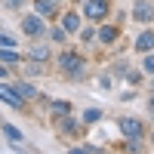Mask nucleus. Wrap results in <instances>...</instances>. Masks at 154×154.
Wrapping results in <instances>:
<instances>
[{
    "mask_svg": "<svg viewBox=\"0 0 154 154\" xmlns=\"http://www.w3.org/2000/svg\"><path fill=\"white\" fill-rule=\"evenodd\" d=\"M28 59H31V62H49V59H53V49H49V46H43V43L28 46Z\"/></svg>",
    "mask_w": 154,
    "mask_h": 154,
    "instance_id": "6e6552de",
    "label": "nucleus"
},
{
    "mask_svg": "<svg viewBox=\"0 0 154 154\" xmlns=\"http://www.w3.org/2000/svg\"><path fill=\"white\" fill-rule=\"evenodd\" d=\"M22 31L28 34V37H40V34L46 31V25H43V19L34 12V16H25V19H22Z\"/></svg>",
    "mask_w": 154,
    "mask_h": 154,
    "instance_id": "423d86ee",
    "label": "nucleus"
},
{
    "mask_svg": "<svg viewBox=\"0 0 154 154\" xmlns=\"http://www.w3.org/2000/svg\"><path fill=\"white\" fill-rule=\"evenodd\" d=\"M0 46H6V49H16L19 43H16V37H9V34H3V31H0Z\"/></svg>",
    "mask_w": 154,
    "mask_h": 154,
    "instance_id": "aec40b11",
    "label": "nucleus"
},
{
    "mask_svg": "<svg viewBox=\"0 0 154 154\" xmlns=\"http://www.w3.org/2000/svg\"><path fill=\"white\" fill-rule=\"evenodd\" d=\"M68 154H93V151L83 148V145H71V148H68Z\"/></svg>",
    "mask_w": 154,
    "mask_h": 154,
    "instance_id": "5701e85b",
    "label": "nucleus"
},
{
    "mask_svg": "<svg viewBox=\"0 0 154 154\" xmlns=\"http://www.w3.org/2000/svg\"><path fill=\"white\" fill-rule=\"evenodd\" d=\"M93 37H96V31H93V28H80V40H83V43H89Z\"/></svg>",
    "mask_w": 154,
    "mask_h": 154,
    "instance_id": "4be33fe9",
    "label": "nucleus"
},
{
    "mask_svg": "<svg viewBox=\"0 0 154 154\" xmlns=\"http://www.w3.org/2000/svg\"><path fill=\"white\" fill-rule=\"evenodd\" d=\"M120 133L130 139V142H142L145 139V126L139 123V117H123L120 120Z\"/></svg>",
    "mask_w": 154,
    "mask_h": 154,
    "instance_id": "7ed1b4c3",
    "label": "nucleus"
},
{
    "mask_svg": "<svg viewBox=\"0 0 154 154\" xmlns=\"http://www.w3.org/2000/svg\"><path fill=\"white\" fill-rule=\"evenodd\" d=\"M136 154H139V151H136Z\"/></svg>",
    "mask_w": 154,
    "mask_h": 154,
    "instance_id": "bb28decb",
    "label": "nucleus"
},
{
    "mask_svg": "<svg viewBox=\"0 0 154 154\" xmlns=\"http://www.w3.org/2000/svg\"><path fill=\"white\" fill-rule=\"evenodd\" d=\"M96 37H99L102 43H114V40H117V37H120V31L114 28V25H99V31H96Z\"/></svg>",
    "mask_w": 154,
    "mask_h": 154,
    "instance_id": "9b49d317",
    "label": "nucleus"
},
{
    "mask_svg": "<svg viewBox=\"0 0 154 154\" xmlns=\"http://www.w3.org/2000/svg\"><path fill=\"white\" fill-rule=\"evenodd\" d=\"M43 68H40V62H25V77H40Z\"/></svg>",
    "mask_w": 154,
    "mask_h": 154,
    "instance_id": "dca6fc26",
    "label": "nucleus"
},
{
    "mask_svg": "<svg viewBox=\"0 0 154 154\" xmlns=\"http://www.w3.org/2000/svg\"><path fill=\"white\" fill-rule=\"evenodd\" d=\"M34 9L40 19H56L59 16V3L56 0H34Z\"/></svg>",
    "mask_w": 154,
    "mask_h": 154,
    "instance_id": "0eeeda50",
    "label": "nucleus"
},
{
    "mask_svg": "<svg viewBox=\"0 0 154 154\" xmlns=\"http://www.w3.org/2000/svg\"><path fill=\"white\" fill-rule=\"evenodd\" d=\"M83 12H86L89 22H105L108 12H111V3H108V0H86V3H83Z\"/></svg>",
    "mask_w": 154,
    "mask_h": 154,
    "instance_id": "f03ea898",
    "label": "nucleus"
},
{
    "mask_svg": "<svg viewBox=\"0 0 154 154\" xmlns=\"http://www.w3.org/2000/svg\"><path fill=\"white\" fill-rule=\"evenodd\" d=\"M136 49H139V53H154V31H142V34H139L136 37Z\"/></svg>",
    "mask_w": 154,
    "mask_h": 154,
    "instance_id": "1a4fd4ad",
    "label": "nucleus"
},
{
    "mask_svg": "<svg viewBox=\"0 0 154 154\" xmlns=\"http://www.w3.org/2000/svg\"><path fill=\"white\" fill-rule=\"evenodd\" d=\"M3 136L9 139V142H22V133L16 130V126H9V123H3Z\"/></svg>",
    "mask_w": 154,
    "mask_h": 154,
    "instance_id": "a211bd4d",
    "label": "nucleus"
},
{
    "mask_svg": "<svg viewBox=\"0 0 154 154\" xmlns=\"http://www.w3.org/2000/svg\"><path fill=\"white\" fill-rule=\"evenodd\" d=\"M49 114H53V117H68V114H71V105H68V102H53V105H49Z\"/></svg>",
    "mask_w": 154,
    "mask_h": 154,
    "instance_id": "2eb2a0df",
    "label": "nucleus"
},
{
    "mask_svg": "<svg viewBox=\"0 0 154 154\" xmlns=\"http://www.w3.org/2000/svg\"><path fill=\"white\" fill-rule=\"evenodd\" d=\"M62 28H65L68 34H77V31L83 28V22H80L77 12H65V16H62Z\"/></svg>",
    "mask_w": 154,
    "mask_h": 154,
    "instance_id": "9d476101",
    "label": "nucleus"
},
{
    "mask_svg": "<svg viewBox=\"0 0 154 154\" xmlns=\"http://www.w3.org/2000/svg\"><path fill=\"white\" fill-rule=\"evenodd\" d=\"M142 71H148L154 77V53H145V62H142Z\"/></svg>",
    "mask_w": 154,
    "mask_h": 154,
    "instance_id": "412c9836",
    "label": "nucleus"
},
{
    "mask_svg": "<svg viewBox=\"0 0 154 154\" xmlns=\"http://www.w3.org/2000/svg\"><path fill=\"white\" fill-rule=\"evenodd\" d=\"M133 22H139V25L154 22V0H136L133 3Z\"/></svg>",
    "mask_w": 154,
    "mask_h": 154,
    "instance_id": "20e7f679",
    "label": "nucleus"
},
{
    "mask_svg": "<svg viewBox=\"0 0 154 154\" xmlns=\"http://www.w3.org/2000/svg\"><path fill=\"white\" fill-rule=\"evenodd\" d=\"M0 102H6V105H9V108H16V111L25 108V99L16 93V86H9V83H0Z\"/></svg>",
    "mask_w": 154,
    "mask_h": 154,
    "instance_id": "39448f33",
    "label": "nucleus"
},
{
    "mask_svg": "<svg viewBox=\"0 0 154 154\" xmlns=\"http://www.w3.org/2000/svg\"><path fill=\"white\" fill-rule=\"evenodd\" d=\"M62 133H65V136H80V123L68 114V117H62Z\"/></svg>",
    "mask_w": 154,
    "mask_h": 154,
    "instance_id": "4468645a",
    "label": "nucleus"
},
{
    "mask_svg": "<svg viewBox=\"0 0 154 154\" xmlns=\"http://www.w3.org/2000/svg\"><path fill=\"white\" fill-rule=\"evenodd\" d=\"M0 62H3V65H19V62H22V56L16 53V49H6V46H0Z\"/></svg>",
    "mask_w": 154,
    "mask_h": 154,
    "instance_id": "ddd939ff",
    "label": "nucleus"
},
{
    "mask_svg": "<svg viewBox=\"0 0 154 154\" xmlns=\"http://www.w3.org/2000/svg\"><path fill=\"white\" fill-rule=\"evenodd\" d=\"M83 120H86V123H99V120H102V111H99V108H86V111H83Z\"/></svg>",
    "mask_w": 154,
    "mask_h": 154,
    "instance_id": "6ab92c4d",
    "label": "nucleus"
},
{
    "mask_svg": "<svg viewBox=\"0 0 154 154\" xmlns=\"http://www.w3.org/2000/svg\"><path fill=\"white\" fill-rule=\"evenodd\" d=\"M12 86H16V93L25 99V102H31V99H37V96H40V93H37V89L28 83V80H16V83H12Z\"/></svg>",
    "mask_w": 154,
    "mask_h": 154,
    "instance_id": "f8f14e48",
    "label": "nucleus"
},
{
    "mask_svg": "<svg viewBox=\"0 0 154 154\" xmlns=\"http://www.w3.org/2000/svg\"><path fill=\"white\" fill-rule=\"evenodd\" d=\"M9 74H12V71H9V65H3V62H0V77H3V80H6Z\"/></svg>",
    "mask_w": 154,
    "mask_h": 154,
    "instance_id": "b1692460",
    "label": "nucleus"
},
{
    "mask_svg": "<svg viewBox=\"0 0 154 154\" xmlns=\"http://www.w3.org/2000/svg\"><path fill=\"white\" fill-rule=\"evenodd\" d=\"M49 37H53L56 43H65V37H68V31L62 28V25H53V28H49Z\"/></svg>",
    "mask_w": 154,
    "mask_h": 154,
    "instance_id": "f3484780",
    "label": "nucleus"
},
{
    "mask_svg": "<svg viewBox=\"0 0 154 154\" xmlns=\"http://www.w3.org/2000/svg\"><path fill=\"white\" fill-rule=\"evenodd\" d=\"M56 3H59V0H56Z\"/></svg>",
    "mask_w": 154,
    "mask_h": 154,
    "instance_id": "a878e982",
    "label": "nucleus"
},
{
    "mask_svg": "<svg viewBox=\"0 0 154 154\" xmlns=\"http://www.w3.org/2000/svg\"><path fill=\"white\" fill-rule=\"evenodd\" d=\"M151 93H154V77H151Z\"/></svg>",
    "mask_w": 154,
    "mask_h": 154,
    "instance_id": "393cba45",
    "label": "nucleus"
},
{
    "mask_svg": "<svg viewBox=\"0 0 154 154\" xmlns=\"http://www.w3.org/2000/svg\"><path fill=\"white\" fill-rule=\"evenodd\" d=\"M59 68L65 71V77H83L86 62H83V56H77L74 49H65V53L59 56Z\"/></svg>",
    "mask_w": 154,
    "mask_h": 154,
    "instance_id": "f257e3e1",
    "label": "nucleus"
}]
</instances>
